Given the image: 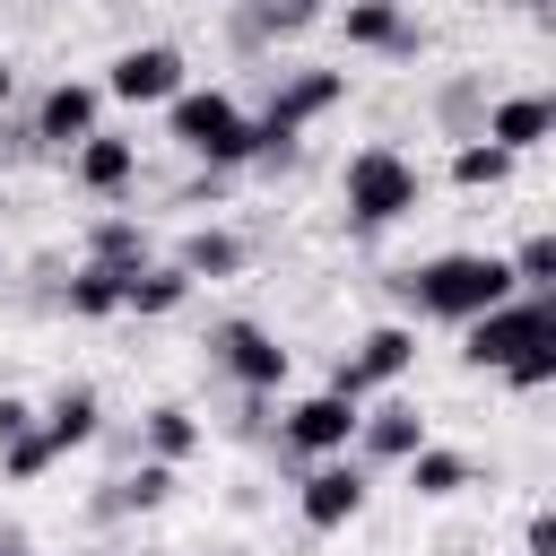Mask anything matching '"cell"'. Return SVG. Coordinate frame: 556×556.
I'll use <instances>...</instances> for the list:
<instances>
[{
    "label": "cell",
    "instance_id": "cell-19",
    "mask_svg": "<svg viewBox=\"0 0 556 556\" xmlns=\"http://www.w3.org/2000/svg\"><path fill=\"white\" fill-rule=\"evenodd\" d=\"M400 469H408V495H426V504H443V495H460V486L478 478V469H469L460 452H443V443H417Z\"/></svg>",
    "mask_w": 556,
    "mask_h": 556
},
{
    "label": "cell",
    "instance_id": "cell-4",
    "mask_svg": "<svg viewBox=\"0 0 556 556\" xmlns=\"http://www.w3.org/2000/svg\"><path fill=\"white\" fill-rule=\"evenodd\" d=\"M539 339H556V304L547 295H504L495 313H478V321H460V356L478 365V374H504L521 348H539Z\"/></svg>",
    "mask_w": 556,
    "mask_h": 556
},
{
    "label": "cell",
    "instance_id": "cell-7",
    "mask_svg": "<svg viewBox=\"0 0 556 556\" xmlns=\"http://www.w3.org/2000/svg\"><path fill=\"white\" fill-rule=\"evenodd\" d=\"M295 513H304V530H348L356 513H365V460H313L304 469V486H295Z\"/></svg>",
    "mask_w": 556,
    "mask_h": 556
},
{
    "label": "cell",
    "instance_id": "cell-5",
    "mask_svg": "<svg viewBox=\"0 0 556 556\" xmlns=\"http://www.w3.org/2000/svg\"><path fill=\"white\" fill-rule=\"evenodd\" d=\"M339 96H348V70H295V78H278L269 113L252 122V148H261V156H287V148H295V130H304L313 113H330Z\"/></svg>",
    "mask_w": 556,
    "mask_h": 556
},
{
    "label": "cell",
    "instance_id": "cell-13",
    "mask_svg": "<svg viewBox=\"0 0 556 556\" xmlns=\"http://www.w3.org/2000/svg\"><path fill=\"white\" fill-rule=\"evenodd\" d=\"M70 174H78L96 200H113V191H130L139 148H130V139H113V130H96V139H78V148H70Z\"/></svg>",
    "mask_w": 556,
    "mask_h": 556
},
{
    "label": "cell",
    "instance_id": "cell-31",
    "mask_svg": "<svg viewBox=\"0 0 556 556\" xmlns=\"http://www.w3.org/2000/svg\"><path fill=\"white\" fill-rule=\"evenodd\" d=\"M9 156H26V130H17L9 113H0V165H9Z\"/></svg>",
    "mask_w": 556,
    "mask_h": 556
},
{
    "label": "cell",
    "instance_id": "cell-22",
    "mask_svg": "<svg viewBox=\"0 0 556 556\" xmlns=\"http://www.w3.org/2000/svg\"><path fill=\"white\" fill-rule=\"evenodd\" d=\"M304 26H321V0H252V9H243V35H252V43H287V35H304Z\"/></svg>",
    "mask_w": 556,
    "mask_h": 556
},
{
    "label": "cell",
    "instance_id": "cell-27",
    "mask_svg": "<svg viewBox=\"0 0 556 556\" xmlns=\"http://www.w3.org/2000/svg\"><path fill=\"white\" fill-rule=\"evenodd\" d=\"M504 382H513V391H547V382H556V339H539V348H521V356L504 365Z\"/></svg>",
    "mask_w": 556,
    "mask_h": 556
},
{
    "label": "cell",
    "instance_id": "cell-28",
    "mask_svg": "<svg viewBox=\"0 0 556 556\" xmlns=\"http://www.w3.org/2000/svg\"><path fill=\"white\" fill-rule=\"evenodd\" d=\"M43 469H52V443H43L35 426H26V434H17L9 452H0V478H17V486H26V478H43Z\"/></svg>",
    "mask_w": 556,
    "mask_h": 556
},
{
    "label": "cell",
    "instance_id": "cell-15",
    "mask_svg": "<svg viewBox=\"0 0 556 556\" xmlns=\"http://www.w3.org/2000/svg\"><path fill=\"white\" fill-rule=\"evenodd\" d=\"M348 43L356 52H417V26H408V9L400 0H348Z\"/></svg>",
    "mask_w": 556,
    "mask_h": 556
},
{
    "label": "cell",
    "instance_id": "cell-20",
    "mask_svg": "<svg viewBox=\"0 0 556 556\" xmlns=\"http://www.w3.org/2000/svg\"><path fill=\"white\" fill-rule=\"evenodd\" d=\"M87 261H104V269H148V226H139V217H96V226H87Z\"/></svg>",
    "mask_w": 556,
    "mask_h": 556
},
{
    "label": "cell",
    "instance_id": "cell-2",
    "mask_svg": "<svg viewBox=\"0 0 556 556\" xmlns=\"http://www.w3.org/2000/svg\"><path fill=\"white\" fill-rule=\"evenodd\" d=\"M165 122H174V139L200 156V165H252L261 148H252V113L226 96V87H182L174 104H165Z\"/></svg>",
    "mask_w": 556,
    "mask_h": 556
},
{
    "label": "cell",
    "instance_id": "cell-29",
    "mask_svg": "<svg viewBox=\"0 0 556 556\" xmlns=\"http://www.w3.org/2000/svg\"><path fill=\"white\" fill-rule=\"evenodd\" d=\"M521 556H556V513H530V530H521Z\"/></svg>",
    "mask_w": 556,
    "mask_h": 556
},
{
    "label": "cell",
    "instance_id": "cell-6",
    "mask_svg": "<svg viewBox=\"0 0 556 556\" xmlns=\"http://www.w3.org/2000/svg\"><path fill=\"white\" fill-rule=\"evenodd\" d=\"M417 365V330L408 321H374L365 339H356V356H339V374H330V391L339 400H365V391H382V382H400Z\"/></svg>",
    "mask_w": 556,
    "mask_h": 556
},
{
    "label": "cell",
    "instance_id": "cell-16",
    "mask_svg": "<svg viewBox=\"0 0 556 556\" xmlns=\"http://www.w3.org/2000/svg\"><path fill=\"white\" fill-rule=\"evenodd\" d=\"M547 130H556V104H547V96H504V104L486 113V130H478V139H495L504 156H521V148H539Z\"/></svg>",
    "mask_w": 556,
    "mask_h": 556
},
{
    "label": "cell",
    "instance_id": "cell-30",
    "mask_svg": "<svg viewBox=\"0 0 556 556\" xmlns=\"http://www.w3.org/2000/svg\"><path fill=\"white\" fill-rule=\"evenodd\" d=\"M26 426H35V408H26V400H0V452H9Z\"/></svg>",
    "mask_w": 556,
    "mask_h": 556
},
{
    "label": "cell",
    "instance_id": "cell-21",
    "mask_svg": "<svg viewBox=\"0 0 556 556\" xmlns=\"http://www.w3.org/2000/svg\"><path fill=\"white\" fill-rule=\"evenodd\" d=\"M122 278H130V269H104V261H87V269L61 287V304H70L78 321H104V313H122Z\"/></svg>",
    "mask_w": 556,
    "mask_h": 556
},
{
    "label": "cell",
    "instance_id": "cell-11",
    "mask_svg": "<svg viewBox=\"0 0 556 556\" xmlns=\"http://www.w3.org/2000/svg\"><path fill=\"white\" fill-rule=\"evenodd\" d=\"M96 113H104V87H78V78H61L43 104H35V148H78V139H96Z\"/></svg>",
    "mask_w": 556,
    "mask_h": 556
},
{
    "label": "cell",
    "instance_id": "cell-12",
    "mask_svg": "<svg viewBox=\"0 0 556 556\" xmlns=\"http://www.w3.org/2000/svg\"><path fill=\"white\" fill-rule=\"evenodd\" d=\"M426 443V417L408 400H382V408H356V452L365 460H408Z\"/></svg>",
    "mask_w": 556,
    "mask_h": 556
},
{
    "label": "cell",
    "instance_id": "cell-23",
    "mask_svg": "<svg viewBox=\"0 0 556 556\" xmlns=\"http://www.w3.org/2000/svg\"><path fill=\"white\" fill-rule=\"evenodd\" d=\"M139 434H148V460H165V469H174V460H182V452L200 443V417L165 400V408H148V426H139Z\"/></svg>",
    "mask_w": 556,
    "mask_h": 556
},
{
    "label": "cell",
    "instance_id": "cell-14",
    "mask_svg": "<svg viewBox=\"0 0 556 556\" xmlns=\"http://www.w3.org/2000/svg\"><path fill=\"white\" fill-rule=\"evenodd\" d=\"M96 426H104V400H96L87 382H78V391H52V408L35 417V434L52 443V460H61V452H78V443H96Z\"/></svg>",
    "mask_w": 556,
    "mask_h": 556
},
{
    "label": "cell",
    "instance_id": "cell-3",
    "mask_svg": "<svg viewBox=\"0 0 556 556\" xmlns=\"http://www.w3.org/2000/svg\"><path fill=\"white\" fill-rule=\"evenodd\" d=\"M339 208H348V226H356V235L400 226V217L417 208V165H408L400 148H356V156H348V174H339Z\"/></svg>",
    "mask_w": 556,
    "mask_h": 556
},
{
    "label": "cell",
    "instance_id": "cell-25",
    "mask_svg": "<svg viewBox=\"0 0 556 556\" xmlns=\"http://www.w3.org/2000/svg\"><path fill=\"white\" fill-rule=\"evenodd\" d=\"M165 495H174V469H165V460H139L130 478H113L104 513H148V504H165Z\"/></svg>",
    "mask_w": 556,
    "mask_h": 556
},
{
    "label": "cell",
    "instance_id": "cell-32",
    "mask_svg": "<svg viewBox=\"0 0 556 556\" xmlns=\"http://www.w3.org/2000/svg\"><path fill=\"white\" fill-rule=\"evenodd\" d=\"M9 87H17V70H9V61H0V104H9Z\"/></svg>",
    "mask_w": 556,
    "mask_h": 556
},
{
    "label": "cell",
    "instance_id": "cell-1",
    "mask_svg": "<svg viewBox=\"0 0 556 556\" xmlns=\"http://www.w3.org/2000/svg\"><path fill=\"white\" fill-rule=\"evenodd\" d=\"M400 295L417 313H434V321H478V313H495L513 295V269L495 252H434V261L400 269Z\"/></svg>",
    "mask_w": 556,
    "mask_h": 556
},
{
    "label": "cell",
    "instance_id": "cell-18",
    "mask_svg": "<svg viewBox=\"0 0 556 556\" xmlns=\"http://www.w3.org/2000/svg\"><path fill=\"white\" fill-rule=\"evenodd\" d=\"M182 295H191V278H182L174 261H148V269H130V278H122V313H139V321L174 313Z\"/></svg>",
    "mask_w": 556,
    "mask_h": 556
},
{
    "label": "cell",
    "instance_id": "cell-33",
    "mask_svg": "<svg viewBox=\"0 0 556 556\" xmlns=\"http://www.w3.org/2000/svg\"><path fill=\"white\" fill-rule=\"evenodd\" d=\"M9 556H26V547H9Z\"/></svg>",
    "mask_w": 556,
    "mask_h": 556
},
{
    "label": "cell",
    "instance_id": "cell-10",
    "mask_svg": "<svg viewBox=\"0 0 556 556\" xmlns=\"http://www.w3.org/2000/svg\"><path fill=\"white\" fill-rule=\"evenodd\" d=\"M104 96H122V104H174V96H182V52H174V43H130V52L113 61Z\"/></svg>",
    "mask_w": 556,
    "mask_h": 556
},
{
    "label": "cell",
    "instance_id": "cell-24",
    "mask_svg": "<svg viewBox=\"0 0 556 556\" xmlns=\"http://www.w3.org/2000/svg\"><path fill=\"white\" fill-rule=\"evenodd\" d=\"M452 182H460V191H495V182H513V156H504L495 139H460V156H452Z\"/></svg>",
    "mask_w": 556,
    "mask_h": 556
},
{
    "label": "cell",
    "instance_id": "cell-8",
    "mask_svg": "<svg viewBox=\"0 0 556 556\" xmlns=\"http://www.w3.org/2000/svg\"><path fill=\"white\" fill-rule=\"evenodd\" d=\"M208 356H217L243 391H278V382H287V348H278V330H261V321H217V330H208Z\"/></svg>",
    "mask_w": 556,
    "mask_h": 556
},
{
    "label": "cell",
    "instance_id": "cell-26",
    "mask_svg": "<svg viewBox=\"0 0 556 556\" xmlns=\"http://www.w3.org/2000/svg\"><path fill=\"white\" fill-rule=\"evenodd\" d=\"M504 269H513V295H547L556 287V235H530Z\"/></svg>",
    "mask_w": 556,
    "mask_h": 556
},
{
    "label": "cell",
    "instance_id": "cell-17",
    "mask_svg": "<svg viewBox=\"0 0 556 556\" xmlns=\"http://www.w3.org/2000/svg\"><path fill=\"white\" fill-rule=\"evenodd\" d=\"M174 269H182L191 287H200V278H235V269H243V235H226V226H191Z\"/></svg>",
    "mask_w": 556,
    "mask_h": 556
},
{
    "label": "cell",
    "instance_id": "cell-9",
    "mask_svg": "<svg viewBox=\"0 0 556 556\" xmlns=\"http://www.w3.org/2000/svg\"><path fill=\"white\" fill-rule=\"evenodd\" d=\"M278 443H287V452H304V460H339V452L356 443V400H339V391L295 400V408H287V426H278Z\"/></svg>",
    "mask_w": 556,
    "mask_h": 556
}]
</instances>
